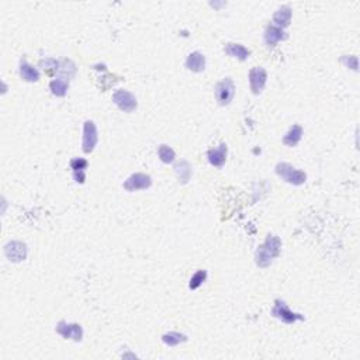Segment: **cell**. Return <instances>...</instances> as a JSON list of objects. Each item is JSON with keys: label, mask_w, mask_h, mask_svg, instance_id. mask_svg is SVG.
Segmentation results:
<instances>
[{"label": "cell", "mask_w": 360, "mask_h": 360, "mask_svg": "<svg viewBox=\"0 0 360 360\" xmlns=\"http://www.w3.org/2000/svg\"><path fill=\"white\" fill-rule=\"evenodd\" d=\"M282 241L276 235H268L265 244L257 248L255 261L259 268H268L269 265L280 255Z\"/></svg>", "instance_id": "cell-1"}, {"label": "cell", "mask_w": 360, "mask_h": 360, "mask_svg": "<svg viewBox=\"0 0 360 360\" xmlns=\"http://www.w3.org/2000/svg\"><path fill=\"white\" fill-rule=\"evenodd\" d=\"M276 173H277L284 182H287L290 185L300 186L304 185L307 180V175L303 170L295 169L294 166H291L289 164H277L276 166Z\"/></svg>", "instance_id": "cell-2"}, {"label": "cell", "mask_w": 360, "mask_h": 360, "mask_svg": "<svg viewBox=\"0 0 360 360\" xmlns=\"http://www.w3.org/2000/svg\"><path fill=\"white\" fill-rule=\"evenodd\" d=\"M272 315L274 318H277L280 321H283L284 324H294L297 321H303L304 316L297 312H293L289 308V306L284 303L283 300H276L274 301V307L272 310Z\"/></svg>", "instance_id": "cell-3"}, {"label": "cell", "mask_w": 360, "mask_h": 360, "mask_svg": "<svg viewBox=\"0 0 360 360\" xmlns=\"http://www.w3.org/2000/svg\"><path fill=\"white\" fill-rule=\"evenodd\" d=\"M235 96V85L231 77H225L215 85V97L221 106H228Z\"/></svg>", "instance_id": "cell-4"}, {"label": "cell", "mask_w": 360, "mask_h": 360, "mask_svg": "<svg viewBox=\"0 0 360 360\" xmlns=\"http://www.w3.org/2000/svg\"><path fill=\"white\" fill-rule=\"evenodd\" d=\"M113 102L124 113H132L138 106L135 96L128 90H124V89H120L113 94Z\"/></svg>", "instance_id": "cell-5"}, {"label": "cell", "mask_w": 360, "mask_h": 360, "mask_svg": "<svg viewBox=\"0 0 360 360\" xmlns=\"http://www.w3.org/2000/svg\"><path fill=\"white\" fill-rule=\"evenodd\" d=\"M98 135H97V128L96 124L93 121H86L85 126H83V152L90 153L93 152L94 147L97 145Z\"/></svg>", "instance_id": "cell-6"}, {"label": "cell", "mask_w": 360, "mask_h": 360, "mask_svg": "<svg viewBox=\"0 0 360 360\" xmlns=\"http://www.w3.org/2000/svg\"><path fill=\"white\" fill-rule=\"evenodd\" d=\"M152 185L151 176L145 173H134L124 183V189L127 191H138V190H147Z\"/></svg>", "instance_id": "cell-7"}, {"label": "cell", "mask_w": 360, "mask_h": 360, "mask_svg": "<svg viewBox=\"0 0 360 360\" xmlns=\"http://www.w3.org/2000/svg\"><path fill=\"white\" fill-rule=\"evenodd\" d=\"M56 332L65 339H72L75 342H81L83 338V329L79 324H68L65 321H61L56 325Z\"/></svg>", "instance_id": "cell-8"}, {"label": "cell", "mask_w": 360, "mask_h": 360, "mask_svg": "<svg viewBox=\"0 0 360 360\" xmlns=\"http://www.w3.org/2000/svg\"><path fill=\"white\" fill-rule=\"evenodd\" d=\"M266 82H268V73L263 68L256 66L249 72V83H251V90L253 94H261L266 86Z\"/></svg>", "instance_id": "cell-9"}, {"label": "cell", "mask_w": 360, "mask_h": 360, "mask_svg": "<svg viewBox=\"0 0 360 360\" xmlns=\"http://www.w3.org/2000/svg\"><path fill=\"white\" fill-rule=\"evenodd\" d=\"M5 255L10 262H22L27 257V246L18 241L9 242L5 246Z\"/></svg>", "instance_id": "cell-10"}, {"label": "cell", "mask_w": 360, "mask_h": 360, "mask_svg": "<svg viewBox=\"0 0 360 360\" xmlns=\"http://www.w3.org/2000/svg\"><path fill=\"white\" fill-rule=\"evenodd\" d=\"M227 153H228L227 145L221 144L218 148H213V149L208 151V162L213 165V166H215V168H223L225 161H227Z\"/></svg>", "instance_id": "cell-11"}, {"label": "cell", "mask_w": 360, "mask_h": 360, "mask_svg": "<svg viewBox=\"0 0 360 360\" xmlns=\"http://www.w3.org/2000/svg\"><path fill=\"white\" fill-rule=\"evenodd\" d=\"M273 23H274L276 27L282 28V30L289 27L290 23H291V9H290V6L278 7L276 13H274V16H273Z\"/></svg>", "instance_id": "cell-12"}, {"label": "cell", "mask_w": 360, "mask_h": 360, "mask_svg": "<svg viewBox=\"0 0 360 360\" xmlns=\"http://www.w3.org/2000/svg\"><path fill=\"white\" fill-rule=\"evenodd\" d=\"M286 38H287V34L284 33L282 28L276 27L274 24L268 26L266 31H265V41H266V44L269 47H274L277 43H280V41H283Z\"/></svg>", "instance_id": "cell-13"}, {"label": "cell", "mask_w": 360, "mask_h": 360, "mask_svg": "<svg viewBox=\"0 0 360 360\" xmlns=\"http://www.w3.org/2000/svg\"><path fill=\"white\" fill-rule=\"evenodd\" d=\"M186 68L191 72H203L206 68V58L200 52H191L186 59Z\"/></svg>", "instance_id": "cell-14"}, {"label": "cell", "mask_w": 360, "mask_h": 360, "mask_svg": "<svg viewBox=\"0 0 360 360\" xmlns=\"http://www.w3.org/2000/svg\"><path fill=\"white\" fill-rule=\"evenodd\" d=\"M224 51H225V54H228L229 56L236 58V59H239V61L248 59V58H249V55H251V51H249V49L245 48L244 45L234 44V43L225 45Z\"/></svg>", "instance_id": "cell-15"}, {"label": "cell", "mask_w": 360, "mask_h": 360, "mask_svg": "<svg viewBox=\"0 0 360 360\" xmlns=\"http://www.w3.org/2000/svg\"><path fill=\"white\" fill-rule=\"evenodd\" d=\"M20 75L26 82H38L39 81V72L34 66L30 65L26 59L20 62Z\"/></svg>", "instance_id": "cell-16"}, {"label": "cell", "mask_w": 360, "mask_h": 360, "mask_svg": "<svg viewBox=\"0 0 360 360\" xmlns=\"http://www.w3.org/2000/svg\"><path fill=\"white\" fill-rule=\"evenodd\" d=\"M301 138H303V128H301V126H298V124H295V126L291 127L289 130V132L284 135L283 142L284 145H287V147H295V145L301 141Z\"/></svg>", "instance_id": "cell-17"}, {"label": "cell", "mask_w": 360, "mask_h": 360, "mask_svg": "<svg viewBox=\"0 0 360 360\" xmlns=\"http://www.w3.org/2000/svg\"><path fill=\"white\" fill-rule=\"evenodd\" d=\"M49 88H51L52 94L58 96V97H64L66 92H68V89H69V81L62 76L56 77V79H54L52 82L49 83Z\"/></svg>", "instance_id": "cell-18"}, {"label": "cell", "mask_w": 360, "mask_h": 360, "mask_svg": "<svg viewBox=\"0 0 360 360\" xmlns=\"http://www.w3.org/2000/svg\"><path fill=\"white\" fill-rule=\"evenodd\" d=\"M175 172L177 179L182 183H187L191 177V165L187 161H180L175 166Z\"/></svg>", "instance_id": "cell-19"}, {"label": "cell", "mask_w": 360, "mask_h": 360, "mask_svg": "<svg viewBox=\"0 0 360 360\" xmlns=\"http://www.w3.org/2000/svg\"><path fill=\"white\" fill-rule=\"evenodd\" d=\"M162 341H164V344L168 345V346H177V345L186 342V341H187V336L180 332H169L165 333L164 336H162Z\"/></svg>", "instance_id": "cell-20"}, {"label": "cell", "mask_w": 360, "mask_h": 360, "mask_svg": "<svg viewBox=\"0 0 360 360\" xmlns=\"http://www.w3.org/2000/svg\"><path fill=\"white\" fill-rule=\"evenodd\" d=\"M158 155L159 159H161L164 164H172V162H175L176 159L175 151L170 147H168V145H161V147L158 148Z\"/></svg>", "instance_id": "cell-21"}, {"label": "cell", "mask_w": 360, "mask_h": 360, "mask_svg": "<svg viewBox=\"0 0 360 360\" xmlns=\"http://www.w3.org/2000/svg\"><path fill=\"white\" fill-rule=\"evenodd\" d=\"M39 66L43 68L45 71V73L48 75H55L56 72H59L61 64L54 58H47V59H43L39 62Z\"/></svg>", "instance_id": "cell-22"}, {"label": "cell", "mask_w": 360, "mask_h": 360, "mask_svg": "<svg viewBox=\"0 0 360 360\" xmlns=\"http://www.w3.org/2000/svg\"><path fill=\"white\" fill-rule=\"evenodd\" d=\"M59 72L64 75L62 77H65V79H71L73 75H75V72H76V66H75V64L72 62V61L69 59H65L61 62V68H59Z\"/></svg>", "instance_id": "cell-23"}, {"label": "cell", "mask_w": 360, "mask_h": 360, "mask_svg": "<svg viewBox=\"0 0 360 360\" xmlns=\"http://www.w3.org/2000/svg\"><path fill=\"white\" fill-rule=\"evenodd\" d=\"M207 278V272L206 270H198L197 273H194V276L190 278V283H189V287L190 290H196L202 286Z\"/></svg>", "instance_id": "cell-24"}, {"label": "cell", "mask_w": 360, "mask_h": 360, "mask_svg": "<svg viewBox=\"0 0 360 360\" xmlns=\"http://www.w3.org/2000/svg\"><path fill=\"white\" fill-rule=\"evenodd\" d=\"M71 168L73 169V172H81L88 168V161L82 158H75L71 161Z\"/></svg>", "instance_id": "cell-25"}, {"label": "cell", "mask_w": 360, "mask_h": 360, "mask_svg": "<svg viewBox=\"0 0 360 360\" xmlns=\"http://www.w3.org/2000/svg\"><path fill=\"white\" fill-rule=\"evenodd\" d=\"M342 62H344L346 66H349L350 69L357 71V56H355V55H349V56L346 55V56L342 58Z\"/></svg>", "instance_id": "cell-26"}, {"label": "cell", "mask_w": 360, "mask_h": 360, "mask_svg": "<svg viewBox=\"0 0 360 360\" xmlns=\"http://www.w3.org/2000/svg\"><path fill=\"white\" fill-rule=\"evenodd\" d=\"M73 179L76 180L77 183H85V170H81V172H73Z\"/></svg>", "instance_id": "cell-27"}]
</instances>
